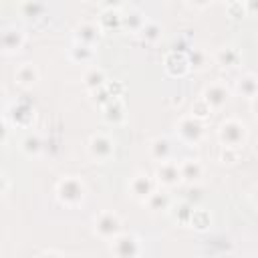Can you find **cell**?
<instances>
[{
    "instance_id": "obj_7",
    "label": "cell",
    "mask_w": 258,
    "mask_h": 258,
    "mask_svg": "<svg viewBox=\"0 0 258 258\" xmlns=\"http://www.w3.org/2000/svg\"><path fill=\"white\" fill-rule=\"evenodd\" d=\"M4 115L14 127H30L34 121V109L28 101H14Z\"/></svg>"
},
{
    "instance_id": "obj_10",
    "label": "cell",
    "mask_w": 258,
    "mask_h": 258,
    "mask_svg": "<svg viewBox=\"0 0 258 258\" xmlns=\"http://www.w3.org/2000/svg\"><path fill=\"white\" fill-rule=\"evenodd\" d=\"M163 67H165L167 75H171V77H183L191 71L187 52H183V50H169L163 58Z\"/></svg>"
},
{
    "instance_id": "obj_1",
    "label": "cell",
    "mask_w": 258,
    "mask_h": 258,
    "mask_svg": "<svg viewBox=\"0 0 258 258\" xmlns=\"http://www.w3.org/2000/svg\"><path fill=\"white\" fill-rule=\"evenodd\" d=\"M56 198L67 208H75L85 198V183L77 175H67L56 183Z\"/></svg>"
},
{
    "instance_id": "obj_22",
    "label": "cell",
    "mask_w": 258,
    "mask_h": 258,
    "mask_svg": "<svg viewBox=\"0 0 258 258\" xmlns=\"http://www.w3.org/2000/svg\"><path fill=\"white\" fill-rule=\"evenodd\" d=\"M99 26L101 30H113L121 28V8L119 6H109L99 14Z\"/></svg>"
},
{
    "instance_id": "obj_11",
    "label": "cell",
    "mask_w": 258,
    "mask_h": 258,
    "mask_svg": "<svg viewBox=\"0 0 258 258\" xmlns=\"http://www.w3.org/2000/svg\"><path fill=\"white\" fill-rule=\"evenodd\" d=\"M101 38V26L99 22H91V20H83L75 26V42L87 44V46H95Z\"/></svg>"
},
{
    "instance_id": "obj_26",
    "label": "cell",
    "mask_w": 258,
    "mask_h": 258,
    "mask_svg": "<svg viewBox=\"0 0 258 258\" xmlns=\"http://www.w3.org/2000/svg\"><path fill=\"white\" fill-rule=\"evenodd\" d=\"M173 220L177 224H187L189 226V220H191V214H194V206L189 202H179V204H173L169 208Z\"/></svg>"
},
{
    "instance_id": "obj_33",
    "label": "cell",
    "mask_w": 258,
    "mask_h": 258,
    "mask_svg": "<svg viewBox=\"0 0 258 258\" xmlns=\"http://www.w3.org/2000/svg\"><path fill=\"white\" fill-rule=\"evenodd\" d=\"M238 159H240V149H236V147H222L220 161H224V163H236Z\"/></svg>"
},
{
    "instance_id": "obj_14",
    "label": "cell",
    "mask_w": 258,
    "mask_h": 258,
    "mask_svg": "<svg viewBox=\"0 0 258 258\" xmlns=\"http://www.w3.org/2000/svg\"><path fill=\"white\" fill-rule=\"evenodd\" d=\"M2 48H4V52H18L20 48H22V44H24V34L16 28V26H6L4 30H2Z\"/></svg>"
},
{
    "instance_id": "obj_28",
    "label": "cell",
    "mask_w": 258,
    "mask_h": 258,
    "mask_svg": "<svg viewBox=\"0 0 258 258\" xmlns=\"http://www.w3.org/2000/svg\"><path fill=\"white\" fill-rule=\"evenodd\" d=\"M139 36H141L145 42H155V40L161 38V26H159L157 22H153V20H147V22L143 24V28L139 30Z\"/></svg>"
},
{
    "instance_id": "obj_29",
    "label": "cell",
    "mask_w": 258,
    "mask_h": 258,
    "mask_svg": "<svg viewBox=\"0 0 258 258\" xmlns=\"http://www.w3.org/2000/svg\"><path fill=\"white\" fill-rule=\"evenodd\" d=\"M212 107L208 105V101L204 99V97H200V99H196L194 103H191V117H196V119H200V121H204V119H208L210 115H212Z\"/></svg>"
},
{
    "instance_id": "obj_9",
    "label": "cell",
    "mask_w": 258,
    "mask_h": 258,
    "mask_svg": "<svg viewBox=\"0 0 258 258\" xmlns=\"http://www.w3.org/2000/svg\"><path fill=\"white\" fill-rule=\"evenodd\" d=\"M155 177L147 175V173H135L131 179H129V191L135 200L139 202H145L153 191H155Z\"/></svg>"
},
{
    "instance_id": "obj_38",
    "label": "cell",
    "mask_w": 258,
    "mask_h": 258,
    "mask_svg": "<svg viewBox=\"0 0 258 258\" xmlns=\"http://www.w3.org/2000/svg\"><path fill=\"white\" fill-rule=\"evenodd\" d=\"M250 200H252V204L258 208V187H254V189H252V194H250Z\"/></svg>"
},
{
    "instance_id": "obj_37",
    "label": "cell",
    "mask_w": 258,
    "mask_h": 258,
    "mask_svg": "<svg viewBox=\"0 0 258 258\" xmlns=\"http://www.w3.org/2000/svg\"><path fill=\"white\" fill-rule=\"evenodd\" d=\"M250 109H252V113L258 117V95H256L254 99H250Z\"/></svg>"
},
{
    "instance_id": "obj_32",
    "label": "cell",
    "mask_w": 258,
    "mask_h": 258,
    "mask_svg": "<svg viewBox=\"0 0 258 258\" xmlns=\"http://www.w3.org/2000/svg\"><path fill=\"white\" fill-rule=\"evenodd\" d=\"M91 95H93V97H91V99H93V103H95L99 109H103V107H105L109 101H113V97L109 95L107 87H103V89H97V91H93Z\"/></svg>"
},
{
    "instance_id": "obj_23",
    "label": "cell",
    "mask_w": 258,
    "mask_h": 258,
    "mask_svg": "<svg viewBox=\"0 0 258 258\" xmlns=\"http://www.w3.org/2000/svg\"><path fill=\"white\" fill-rule=\"evenodd\" d=\"M179 171H181V179H185L189 183H196L202 177L204 167H202V163L198 159H183L179 163Z\"/></svg>"
},
{
    "instance_id": "obj_6",
    "label": "cell",
    "mask_w": 258,
    "mask_h": 258,
    "mask_svg": "<svg viewBox=\"0 0 258 258\" xmlns=\"http://www.w3.org/2000/svg\"><path fill=\"white\" fill-rule=\"evenodd\" d=\"M175 133L183 143H198L204 137V123L191 115H183L179 117V121L175 123Z\"/></svg>"
},
{
    "instance_id": "obj_31",
    "label": "cell",
    "mask_w": 258,
    "mask_h": 258,
    "mask_svg": "<svg viewBox=\"0 0 258 258\" xmlns=\"http://www.w3.org/2000/svg\"><path fill=\"white\" fill-rule=\"evenodd\" d=\"M20 10H22L28 18H32V16L42 14V12L46 10V6H44V4H40V2H24V4H20Z\"/></svg>"
},
{
    "instance_id": "obj_20",
    "label": "cell",
    "mask_w": 258,
    "mask_h": 258,
    "mask_svg": "<svg viewBox=\"0 0 258 258\" xmlns=\"http://www.w3.org/2000/svg\"><path fill=\"white\" fill-rule=\"evenodd\" d=\"M69 58L77 64H89L95 58V46H87L81 42H73V46L69 48Z\"/></svg>"
},
{
    "instance_id": "obj_5",
    "label": "cell",
    "mask_w": 258,
    "mask_h": 258,
    "mask_svg": "<svg viewBox=\"0 0 258 258\" xmlns=\"http://www.w3.org/2000/svg\"><path fill=\"white\" fill-rule=\"evenodd\" d=\"M111 252L115 258H137L141 254V244L135 234L121 232L113 242H111Z\"/></svg>"
},
{
    "instance_id": "obj_24",
    "label": "cell",
    "mask_w": 258,
    "mask_h": 258,
    "mask_svg": "<svg viewBox=\"0 0 258 258\" xmlns=\"http://www.w3.org/2000/svg\"><path fill=\"white\" fill-rule=\"evenodd\" d=\"M20 151L28 157H36L40 155L42 151V139L38 133H26L22 139H20Z\"/></svg>"
},
{
    "instance_id": "obj_27",
    "label": "cell",
    "mask_w": 258,
    "mask_h": 258,
    "mask_svg": "<svg viewBox=\"0 0 258 258\" xmlns=\"http://www.w3.org/2000/svg\"><path fill=\"white\" fill-rule=\"evenodd\" d=\"M210 224H212V216H210V212H208V210H202V208H194L189 226L196 228V230H200V232H204V230L210 228Z\"/></svg>"
},
{
    "instance_id": "obj_4",
    "label": "cell",
    "mask_w": 258,
    "mask_h": 258,
    "mask_svg": "<svg viewBox=\"0 0 258 258\" xmlns=\"http://www.w3.org/2000/svg\"><path fill=\"white\" fill-rule=\"evenodd\" d=\"M87 151L95 161H109L115 155V141L107 133H93L87 143Z\"/></svg>"
},
{
    "instance_id": "obj_17",
    "label": "cell",
    "mask_w": 258,
    "mask_h": 258,
    "mask_svg": "<svg viewBox=\"0 0 258 258\" xmlns=\"http://www.w3.org/2000/svg\"><path fill=\"white\" fill-rule=\"evenodd\" d=\"M101 113H103V119H105L107 123H111V125H119V123L125 121V105H123L121 99L109 101V103L101 109Z\"/></svg>"
},
{
    "instance_id": "obj_25",
    "label": "cell",
    "mask_w": 258,
    "mask_h": 258,
    "mask_svg": "<svg viewBox=\"0 0 258 258\" xmlns=\"http://www.w3.org/2000/svg\"><path fill=\"white\" fill-rule=\"evenodd\" d=\"M143 204H147V208L153 210V212L169 210V208H171V198H169V194H165V191H161V189H155Z\"/></svg>"
},
{
    "instance_id": "obj_8",
    "label": "cell",
    "mask_w": 258,
    "mask_h": 258,
    "mask_svg": "<svg viewBox=\"0 0 258 258\" xmlns=\"http://www.w3.org/2000/svg\"><path fill=\"white\" fill-rule=\"evenodd\" d=\"M155 181L163 187H173L181 181V171H179V163L173 159L161 161L155 167Z\"/></svg>"
},
{
    "instance_id": "obj_21",
    "label": "cell",
    "mask_w": 258,
    "mask_h": 258,
    "mask_svg": "<svg viewBox=\"0 0 258 258\" xmlns=\"http://www.w3.org/2000/svg\"><path fill=\"white\" fill-rule=\"evenodd\" d=\"M236 93L242 95V97L254 99V97L258 95V77L252 75V73L242 75V77L236 81Z\"/></svg>"
},
{
    "instance_id": "obj_19",
    "label": "cell",
    "mask_w": 258,
    "mask_h": 258,
    "mask_svg": "<svg viewBox=\"0 0 258 258\" xmlns=\"http://www.w3.org/2000/svg\"><path fill=\"white\" fill-rule=\"evenodd\" d=\"M14 81L20 87H32L38 81V69L32 62H22L16 71H14Z\"/></svg>"
},
{
    "instance_id": "obj_16",
    "label": "cell",
    "mask_w": 258,
    "mask_h": 258,
    "mask_svg": "<svg viewBox=\"0 0 258 258\" xmlns=\"http://www.w3.org/2000/svg\"><path fill=\"white\" fill-rule=\"evenodd\" d=\"M145 22H147V18L137 8H127L125 12H121V28H125L129 32H137L139 34V30L143 28Z\"/></svg>"
},
{
    "instance_id": "obj_3",
    "label": "cell",
    "mask_w": 258,
    "mask_h": 258,
    "mask_svg": "<svg viewBox=\"0 0 258 258\" xmlns=\"http://www.w3.org/2000/svg\"><path fill=\"white\" fill-rule=\"evenodd\" d=\"M93 232H95L101 240L113 242V240L123 232L121 218H119L115 212L105 210V212H101V214L95 216V220H93Z\"/></svg>"
},
{
    "instance_id": "obj_2",
    "label": "cell",
    "mask_w": 258,
    "mask_h": 258,
    "mask_svg": "<svg viewBox=\"0 0 258 258\" xmlns=\"http://www.w3.org/2000/svg\"><path fill=\"white\" fill-rule=\"evenodd\" d=\"M246 137H248V129L240 119H226L218 127V139H220L222 147L240 149L246 143Z\"/></svg>"
},
{
    "instance_id": "obj_36",
    "label": "cell",
    "mask_w": 258,
    "mask_h": 258,
    "mask_svg": "<svg viewBox=\"0 0 258 258\" xmlns=\"http://www.w3.org/2000/svg\"><path fill=\"white\" fill-rule=\"evenodd\" d=\"M40 258H64L60 252H54V250H46V252H42L40 254Z\"/></svg>"
},
{
    "instance_id": "obj_13",
    "label": "cell",
    "mask_w": 258,
    "mask_h": 258,
    "mask_svg": "<svg viewBox=\"0 0 258 258\" xmlns=\"http://www.w3.org/2000/svg\"><path fill=\"white\" fill-rule=\"evenodd\" d=\"M214 60L224 67V69H236L240 62H242V52L238 46L234 44H226L222 48H218V52L214 54Z\"/></svg>"
},
{
    "instance_id": "obj_18",
    "label": "cell",
    "mask_w": 258,
    "mask_h": 258,
    "mask_svg": "<svg viewBox=\"0 0 258 258\" xmlns=\"http://www.w3.org/2000/svg\"><path fill=\"white\" fill-rule=\"evenodd\" d=\"M149 155L159 163L171 159V143H169V139L167 137H153L149 141Z\"/></svg>"
},
{
    "instance_id": "obj_39",
    "label": "cell",
    "mask_w": 258,
    "mask_h": 258,
    "mask_svg": "<svg viewBox=\"0 0 258 258\" xmlns=\"http://www.w3.org/2000/svg\"><path fill=\"white\" fill-rule=\"evenodd\" d=\"M246 10H248V12H250V10H258V2L248 0V2H246Z\"/></svg>"
},
{
    "instance_id": "obj_34",
    "label": "cell",
    "mask_w": 258,
    "mask_h": 258,
    "mask_svg": "<svg viewBox=\"0 0 258 258\" xmlns=\"http://www.w3.org/2000/svg\"><path fill=\"white\" fill-rule=\"evenodd\" d=\"M226 10L230 12V16H236V18L248 12V10H246V2H238V0H236V2H228V4H226Z\"/></svg>"
},
{
    "instance_id": "obj_35",
    "label": "cell",
    "mask_w": 258,
    "mask_h": 258,
    "mask_svg": "<svg viewBox=\"0 0 258 258\" xmlns=\"http://www.w3.org/2000/svg\"><path fill=\"white\" fill-rule=\"evenodd\" d=\"M105 87H107V91H109V95H111L113 99H121V95H123V91H125V85L119 83V81H109Z\"/></svg>"
},
{
    "instance_id": "obj_15",
    "label": "cell",
    "mask_w": 258,
    "mask_h": 258,
    "mask_svg": "<svg viewBox=\"0 0 258 258\" xmlns=\"http://www.w3.org/2000/svg\"><path fill=\"white\" fill-rule=\"evenodd\" d=\"M107 83H109V79H107V75L101 67H89L83 75V85L89 93H93L97 89H103Z\"/></svg>"
},
{
    "instance_id": "obj_30",
    "label": "cell",
    "mask_w": 258,
    "mask_h": 258,
    "mask_svg": "<svg viewBox=\"0 0 258 258\" xmlns=\"http://www.w3.org/2000/svg\"><path fill=\"white\" fill-rule=\"evenodd\" d=\"M187 60H189V69L194 71H204L208 64V54L202 48H194L187 52Z\"/></svg>"
},
{
    "instance_id": "obj_12",
    "label": "cell",
    "mask_w": 258,
    "mask_h": 258,
    "mask_svg": "<svg viewBox=\"0 0 258 258\" xmlns=\"http://www.w3.org/2000/svg\"><path fill=\"white\" fill-rule=\"evenodd\" d=\"M202 97L208 101V105H210L212 109H220V107H224V105L228 103L230 91H228V87H226L224 83H212V85H208V87L204 89Z\"/></svg>"
}]
</instances>
